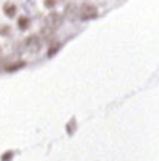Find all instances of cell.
Wrapping results in <instances>:
<instances>
[{"label":"cell","mask_w":159,"mask_h":161,"mask_svg":"<svg viewBox=\"0 0 159 161\" xmlns=\"http://www.w3.org/2000/svg\"><path fill=\"white\" fill-rule=\"evenodd\" d=\"M54 3H56V0H46V2H45V5H46V6H53Z\"/></svg>","instance_id":"obj_6"},{"label":"cell","mask_w":159,"mask_h":161,"mask_svg":"<svg viewBox=\"0 0 159 161\" xmlns=\"http://www.w3.org/2000/svg\"><path fill=\"white\" fill-rule=\"evenodd\" d=\"M28 23H29V20L26 19V17H20L19 19V28L20 30H25V28L28 26Z\"/></svg>","instance_id":"obj_5"},{"label":"cell","mask_w":159,"mask_h":161,"mask_svg":"<svg viewBox=\"0 0 159 161\" xmlns=\"http://www.w3.org/2000/svg\"><path fill=\"white\" fill-rule=\"evenodd\" d=\"M3 11H5V14H6L8 17H13L17 9H16V5H13V3H5V5H3Z\"/></svg>","instance_id":"obj_4"},{"label":"cell","mask_w":159,"mask_h":161,"mask_svg":"<svg viewBox=\"0 0 159 161\" xmlns=\"http://www.w3.org/2000/svg\"><path fill=\"white\" fill-rule=\"evenodd\" d=\"M45 22H46V26H50L51 30H56L60 23H62V17H60L57 13H51V14L46 17Z\"/></svg>","instance_id":"obj_3"},{"label":"cell","mask_w":159,"mask_h":161,"mask_svg":"<svg viewBox=\"0 0 159 161\" xmlns=\"http://www.w3.org/2000/svg\"><path fill=\"white\" fill-rule=\"evenodd\" d=\"M80 19L82 20H91L98 16V9L94 5H90V3H85L80 6Z\"/></svg>","instance_id":"obj_1"},{"label":"cell","mask_w":159,"mask_h":161,"mask_svg":"<svg viewBox=\"0 0 159 161\" xmlns=\"http://www.w3.org/2000/svg\"><path fill=\"white\" fill-rule=\"evenodd\" d=\"M25 45H26V48L29 50V51H39L40 47H42V42H40V39L37 37V36H29L28 39L25 40Z\"/></svg>","instance_id":"obj_2"}]
</instances>
